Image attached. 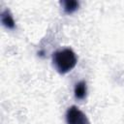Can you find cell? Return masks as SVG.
Here are the masks:
<instances>
[{
    "label": "cell",
    "mask_w": 124,
    "mask_h": 124,
    "mask_svg": "<svg viewBox=\"0 0 124 124\" xmlns=\"http://www.w3.org/2000/svg\"><path fill=\"white\" fill-rule=\"evenodd\" d=\"M52 62L59 74H67L75 68L78 58L71 48H64L53 53Z\"/></svg>",
    "instance_id": "1"
},
{
    "label": "cell",
    "mask_w": 124,
    "mask_h": 124,
    "mask_svg": "<svg viewBox=\"0 0 124 124\" xmlns=\"http://www.w3.org/2000/svg\"><path fill=\"white\" fill-rule=\"evenodd\" d=\"M61 5L63 6V10L66 14H73L75 13L78 7H79V4L78 1L76 0H66V1H62L61 2Z\"/></svg>",
    "instance_id": "4"
},
{
    "label": "cell",
    "mask_w": 124,
    "mask_h": 124,
    "mask_svg": "<svg viewBox=\"0 0 124 124\" xmlns=\"http://www.w3.org/2000/svg\"><path fill=\"white\" fill-rule=\"evenodd\" d=\"M75 96L77 99L82 100L85 98L86 96V92H87V88H86V83L85 81L81 80L79 82H78L75 86Z\"/></svg>",
    "instance_id": "5"
},
{
    "label": "cell",
    "mask_w": 124,
    "mask_h": 124,
    "mask_svg": "<svg viewBox=\"0 0 124 124\" xmlns=\"http://www.w3.org/2000/svg\"><path fill=\"white\" fill-rule=\"evenodd\" d=\"M66 120L67 124H90L86 115L76 106H72L68 108Z\"/></svg>",
    "instance_id": "2"
},
{
    "label": "cell",
    "mask_w": 124,
    "mask_h": 124,
    "mask_svg": "<svg viewBox=\"0 0 124 124\" xmlns=\"http://www.w3.org/2000/svg\"><path fill=\"white\" fill-rule=\"evenodd\" d=\"M1 21L3 23V25L9 29H14L16 27V23L14 20V17L12 16V14L10 13L9 10H5L2 12L1 14Z\"/></svg>",
    "instance_id": "3"
}]
</instances>
